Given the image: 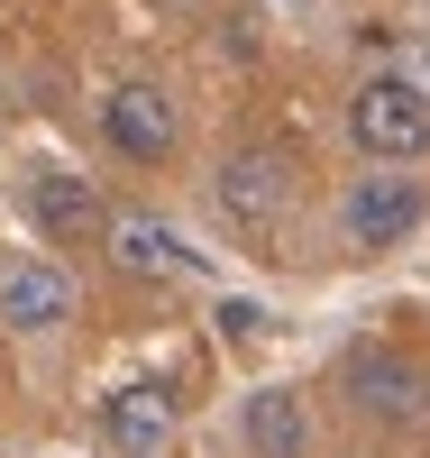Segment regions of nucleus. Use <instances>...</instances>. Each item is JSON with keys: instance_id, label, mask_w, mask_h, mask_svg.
Segmentation results:
<instances>
[{"instance_id": "obj_1", "label": "nucleus", "mask_w": 430, "mask_h": 458, "mask_svg": "<svg viewBox=\"0 0 430 458\" xmlns=\"http://www.w3.org/2000/svg\"><path fill=\"white\" fill-rule=\"evenodd\" d=\"M348 138H358L375 165L430 157V92L412 83V73H367V83L348 92Z\"/></svg>"}, {"instance_id": "obj_2", "label": "nucleus", "mask_w": 430, "mask_h": 458, "mask_svg": "<svg viewBox=\"0 0 430 458\" xmlns=\"http://www.w3.org/2000/svg\"><path fill=\"white\" fill-rule=\"evenodd\" d=\"M211 202H220L229 229H248V239L284 229V211H293V157H284V147H239V157H220Z\"/></svg>"}, {"instance_id": "obj_3", "label": "nucleus", "mask_w": 430, "mask_h": 458, "mask_svg": "<svg viewBox=\"0 0 430 458\" xmlns=\"http://www.w3.org/2000/svg\"><path fill=\"white\" fill-rule=\"evenodd\" d=\"M421 220H430V193H421L412 174H358V183H348V202H339L348 248H403Z\"/></svg>"}, {"instance_id": "obj_4", "label": "nucleus", "mask_w": 430, "mask_h": 458, "mask_svg": "<svg viewBox=\"0 0 430 458\" xmlns=\"http://www.w3.org/2000/svg\"><path fill=\"white\" fill-rule=\"evenodd\" d=\"M339 386H348V403H358L367 422H421L430 412V367L403 358V349H358L339 367Z\"/></svg>"}, {"instance_id": "obj_5", "label": "nucleus", "mask_w": 430, "mask_h": 458, "mask_svg": "<svg viewBox=\"0 0 430 458\" xmlns=\"http://www.w3.org/2000/svg\"><path fill=\"white\" fill-rule=\"evenodd\" d=\"M101 138L120 147L129 165H165V157H174V138H183L174 92H165V83H120V92L101 101Z\"/></svg>"}, {"instance_id": "obj_6", "label": "nucleus", "mask_w": 430, "mask_h": 458, "mask_svg": "<svg viewBox=\"0 0 430 458\" xmlns=\"http://www.w3.org/2000/svg\"><path fill=\"white\" fill-rule=\"evenodd\" d=\"M101 239H110V266H120V276H192V266H202L156 211H110Z\"/></svg>"}, {"instance_id": "obj_7", "label": "nucleus", "mask_w": 430, "mask_h": 458, "mask_svg": "<svg viewBox=\"0 0 430 458\" xmlns=\"http://www.w3.org/2000/svg\"><path fill=\"white\" fill-rule=\"evenodd\" d=\"M101 431H110L120 458H165L174 449V394L165 386H120L101 403Z\"/></svg>"}, {"instance_id": "obj_8", "label": "nucleus", "mask_w": 430, "mask_h": 458, "mask_svg": "<svg viewBox=\"0 0 430 458\" xmlns=\"http://www.w3.org/2000/svg\"><path fill=\"white\" fill-rule=\"evenodd\" d=\"M64 312H73V284L55 276L46 257H28V266H10V276H0V321H10L19 339L64 330Z\"/></svg>"}, {"instance_id": "obj_9", "label": "nucleus", "mask_w": 430, "mask_h": 458, "mask_svg": "<svg viewBox=\"0 0 430 458\" xmlns=\"http://www.w3.org/2000/svg\"><path fill=\"white\" fill-rule=\"evenodd\" d=\"M28 211H37V229H46V239H64V248L101 239V220H110L83 174H28Z\"/></svg>"}, {"instance_id": "obj_10", "label": "nucleus", "mask_w": 430, "mask_h": 458, "mask_svg": "<svg viewBox=\"0 0 430 458\" xmlns=\"http://www.w3.org/2000/svg\"><path fill=\"white\" fill-rule=\"evenodd\" d=\"M248 449L257 458H311V403L293 386H257L248 394Z\"/></svg>"}, {"instance_id": "obj_11", "label": "nucleus", "mask_w": 430, "mask_h": 458, "mask_svg": "<svg viewBox=\"0 0 430 458\" xmlns=\"http://www.w3.org/2000/svg\"><path fill=\"white\" fill-rule=\"evenodd\" d=\"M257 321H266V312H257V302H220V330H229V339H248Z\"/></svg>"}, {"instance_id": "obj_12", "label": "nucleus", "mask_w": 430, "mask_h": 458, "mask_svg": "<svg viewBox=\"0 0 430 458\" xmlns=\"http://www.w3.org/2000/svg\"><path fill=\"white\" fill-rule=\"evenodd\" d=\"M174 10H183V0H174Z\"/></svg>"}]
</instances>
